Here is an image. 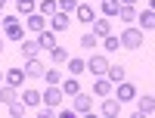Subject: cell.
<instances>
[{"mask_svg":"<svg viewBox=\"0 0 155 118\" xmlns=\"http://www.w3.org/2000/svg\"><path fill=\"white\" fill-rule=\"evenodd\" d=\"M12 99H19V87H12V84H0V103H3V106H9Z\"/></svg>","mask_w":155,"mask_h":118,"instance_id":"30bf717a","label":"cell"},{"mask_svg":"<svg viewBox=\"0 0 155 118\" xmlns=\"http://www.w3.org/2000/svg\"><path fill=\"white\" fill-rule=\"evenodd\" d=\"M3 6H6V0H0V9H3Z\"/></svg>","mask_w":155,"mask_h":118,"instance_id":"d590c367","label":"cell"},{"mask_svg":"<svg viewBox=\"0 0 155 118\" xmlns=\"http://www.w3.org/2000/svg\"><path fill=\"white\" fill-rule=\"evenodd\" d=\"M96 44H99V41H96V34H84V37H81V47H84V50H93Z\"/></svg>","mask_w":155,"mask_h":118,"instance_id":"d6a6232c","label":"cell"},{"mask_svg":"<svg viewBox=\"0 0 155 118\" xmlns=\"http://www.w3.org/2000/svg\"><path fill=\"white\" fill-rule=\"evenodd\" d=\"M134 96H137V87L127 81H118V103H130Z\"/></svg>","mask_w":155,"mask_h":118,"instance_id":"8fae6325","label":"cell"},{"mask_svg":"<svg viewBox=\"0 0 155 118\" xmlns=\"http://www.w3.org/2000/svg\"><path fill=\"white\" fill-rule=\"evenodd\" d=\"M118 6H121L118 0H102V16H109V19L118 16Z\"/></svg>","mask_w":155,"mask_h":118,"instance_id":"484cf974","label":"cell"},{"mask_svg":"<svg viewBox=\"0 0 155 118\" xmlns=\"http://www.w3.org/2000/svg\"><path fill=\"white\" fill-rule=\"evenodd\" d=\"M65 62H68V75H74V78L81 75V72H87V62H84V59H78V56H68Z\"/></svg>","mask_w":155,"mask_h":118,"instance_id":"ffe728a7","label":"cell"},{"mask_svg":"<svg viewBox=\"0 0 155 118\" xmlns=\"http://www.w3.org/2000/svg\"><path fill=\"white\" fill-rule=\"evenodd\" d=\"M41 103H44V106H53V109H56L59 103H62V87H59V84H47Z\"/></svg>","mask_w":155,"mask_h":118,"instance_id":"277c9868","label":"cell"},{"mask_svg":"<svg viewBox=\"0 0 155 118\" xmlns=\"http://www.w3.org/2000/svg\"><path fill=\"white\" fill-rule=\"evenodd\" d=\"M134 99H137V96H134ZM137 112H140V115H152V112H155V99H152V93H143V96L137 99Z\"/></svg>","mask_w":155,"mask_h":118,"instance_id":"9c48e42d","label":"cell"},{"mask_svg":"<svg viewBox=\"0 0 155 118\" xmlns=\"http://www.w3.org/2000/svg\"><path fill=\"white\" fill-rule=\"evenodd\" d=\"M41 78H44L47 84H59V81H62V72H56V69H44Z\"/></svg>","mask_w":155,"mask_h":118,"instance_id":"83f0119b","label":"cell"},{"mask_svg":"<svg viewBox=\"0 0 155 118\" xmlns=\"http://www.w3.org/2000/svg\"><path fill=\"white\" fill-rule=\"evenodd\" d=\"M19 50H22V56H25V59H28V56H37V53H41V47H37V41H25V37L19 41Z\"/></svg>","mask_w":155,"mask_h":118,"instance_id":"d6986e66","label":"cell"},{"mask_svg":"<svg viewBox=\"0 0 155 118\" xmlns=\"http://www.w3.org/2000/svg\"><path fill=\"white\" fill-rule=\"evenodd\" d=\"M118 3H127V6H137V0H118Z\"/></svg>","mask_w":155,"mask_h":118,"instance_id":"e575fe53","label":"cell"},{"mask_svg":"<svg viewBox=\"0 0 155 118\" xmlns=\"http://www.w3.org/2000/svg\"><path fill=\"white\" fill-rule=\"evenodd\" d=\"M0 53H3V41H0Z\"/></svg>","mask_w":155,"mask_h":118,"instance_id":"8d00e7d4","label":"cell"},{"mask_svg":"<svg viewBox=\"0 0 155 118\" xmlns=\"http://www.w3.org/2000/svg\"><path fill=\"white\" fill-rule=\"evenodd\" d=\"M137 16H140L137 6H127V3H121V6H118V19H121V22L130 25V22H137Z\"/></svg>","mask_w":155,"mask_h":118,"instance_id":"9a60e30c","label":"cell"},{"mask_svg":"<svg viewBox=\"0 0 155 118\" xmlns=\"http://www.w3.org/2000/svg\"><path fill=\"white\" fill-rule=\"evenodd\" d=\"M106 69H109V59L102 56V53H93V56L87 59V72H93L96 78H99V75H106Z\"/></svg>","mask_w":155,"mask_h":118,"instance_id":"8992f818","label":"cell"},{"mask_svg":"<svg viewBox=\"0 0 155 118\" xmlns=\"http://www.w3.org/2000/svg\"><path fill=\"white\" fill-rule=\"evenodd\" d=\"M140 19V25H143V31H152L155 28V12L152 9H143V16H137Z\"/></svg>","mask_w":155,"mask_h":118,"instance_id":"603a6c76","label":"cell"},{"mask_svg":"<svg viewBox=\"0 0 155 118\" xmlns=\"http://www.w3.org/2000/svg\"><path fill=\"white\" fill-rule=\"evenodd\" d=\"M78 90H81V84H78V78L71 75V78H65V81H62V93H68V96H74Z\"/></svg>","mask_w":155,"mask_h":118,"instance_id":"cb8c5ba5","label":"cell"},{"mask_svg":"<svg viewBox=\"0 0 155 118\" xmlns=\"http://www.w3.org/2000/svg\"><path fill=\"white\" fill-rule=\"evenodd\" d=\"M3 81L12 84V87H22V84H25V72H22V69H9V72L3 75Z\"/></svg>","mask_w":155,"mask_h":118,"instance_id":"e0dca14e","label":"cell"},{"mask_svg":"<svg viewBox=\"0 0 155 118\" xmlns=\"http://www.w3.org/2000/svg\"><path fill=\"white\" fill-rule=\"evenodd\" d=\"M37 47H41V50L56 47V31H37Z\"/></svg>","mask_w":155,"mask_h":118,"instance_id":"5bb4252c","label":"cell"},{"mask_svg":"<svg viewBox=\"0 0 155 118\" xmlns=\"http://www.w3.org/2000/svg\"><path fill=\"white\" fill-rule=\"evenodd\" d=\"M59 6H56V0H41V16H53Z\"/></svg>","mask_w":155,"mask_h":118,"instance_id":"4dcf8cb0","label":"cell"},{"mask_svg":"<svg viewBox=\"0 0 155 118\" xmlns=\"http://www.w3.org/2000/svg\"><path fill=\"white\" fill-rule=\"evenodd\" d=\"M71 109H74L78 115L93 112V96H90V93H81V90H78V93H74V103H71Z\"/></svg>","mask_w":155,"mask_h":118,"instance_id":"3957f363","label":"cell"},{"mask_svg":"<svg viewBox=\"0 0 155 118\" xmlns=\"http://www.w3.org/2000/svg\"><path fill=\"white\" fill-rule=\"evenodd\" d=\"M102 47H106L109 53H115V50L121 47V41H118V37H115V34H106V37H102Z\"/></svg>","mask_w":155,"mask_h":118,"instance_id":"f1b7e54d","label":"cell"},{"mask_svg":"<svg viewBox=\"0 0 155 118\" xmlns=\"http://www.w3.org/2000/svg\"><path fill=\"white\" fill-rule=\"evenodd\" d=\"M0 25H3V16H0Z\"/></svg>","mask_w":155,"mask_h":118,"instance_id":"f35d334b","label":"cell"},{"mask_svg":"<svg viewBox=\"0 0 155 118\" xmlns=\"http://www.w3.org/2000/svg\"><path fill=\"white\" fill-rule=\"evenodd\" d=\"M118 41H121V47H127V50H140V47H143V31H140V28H124Z\"/></svg>","mask_w":155,"mask_h":118,"instance_id":"7a4b0ae2","label":"cell"},{"mask_svg":"<svg viewBox=\"0 0 155 118\" xmlns=\"http://www.w3.org/2000/svg\"><path fill=\"white\" fill-rule=\"evenodd\" d=\"M53 112H56L53 106H44V109H41V118H53Z\"/></svg>","mask_w":155,"mask_h":118,"instance_id":"836d02e7","label":"cell"},{"mask_svg":"<svg viewBox=\"0 0 155 118\" xmlns=\"http://www.w3.org/2000/svg\"><path fill=\"white\" fill-rule=\"evenodd\" d=\"M90 25H93V34H96V37H106V34H112V22H109V19H93Z\"/></svg>","mask_w":155,"mask_h":118,"instance_id":"2e32d148","label":"cell"},{"mask_svg":"<svg viewBox=\"0 0 155 118\" xmlns=\"http://www.w3.org/2000/svg\"><path fill=\"white\" fill-rule=\"evenodd\" d=\"M25 25H28L31 31H44V25H47V19L41 16V12H28V22H25Z\"/></svg>","mask_w":155,"mask_h":118,"instance_id":"44dd1931","label":"cell"},{"mask_svg":"<svg viewBox=\"0 0 155 118\" xmlns=\"http://www.w3.org/2000/svg\"><path fill=\"white\" fill-rule=\"evenodd\" d=\"M3 34H6V41H22L25 37V25L19 22V16H3Z\"/></svg>","mask_w":155,"mask_h":118,"instance_id":"6da1fadb","label":"cell"},{"mask_svg":"<svg viewBox=\"0 0 155 118\" xmlns=\"http://www.w3.org/2000/svg\"><path fill=\"white\" fill-rule=\"evenodd\" d=\"M56 6H59L62 12H68V16H71V12H74V6H78V0H56Z\"/></svg>","mask_w":155,"mask_h":118,"instance_id":"1f68e13d","label":"cell"},{"mask_svg":"<svg viewBox=\"0 0 155 118\" xmlns=\"http://www.w3.org/2000/svg\"><path fill=\"white\" fill-rule=\"evenodd\" d=\"M9 115H12V118H22V115H25V103H22V99H12V103H9Z\"/></svg>","mask_w":155,"mask_h":118,"instance_id":"f546056e","label":"cell"},{"mask_svg":"<svg viewBox=\"0 0 155 118\" xmlns=\"http://www.w3.org/2000/svg\"><path fill=\"white\" fill-rule=\"evenodd\" d=\"M47 53H50V59H53L56 65H62V62L68 59V50H65V47H50Z\"/></svg>","mask_w":155,"mask_h":118,"instance_id":"7402d4cb","label":"cell"},{"mask_svg":"<svg viewBox=\"0 0 155 118\" xmlns=\"http://www.w3.org/2000/svg\"><path fill=\"white\" fill-rule=\"evenodd\" d=\"M74 16H78V22H84V25H90V22L96 19V9L90 6V3H78V6H74Z\"/></svg>","mask_w":155,"mask_h":118,"instance_id":"ba28073f","label":"cell"},{"mask_svg":"<svg viewBox=\"0 0 155 118\" xmlns=\"http://www.w3.org/2000/svg\"><path fill=\"white\" fill-rule=\"evenodd\" d=\"M93 93H96V96H109V93H112V81H109L106 75H99L96 81H93Z\"/></svg>","mask_w":155,"mask_h":118,"instance_id":"4fadbf2b","label":"cell"},{"mask_svg":"<svg viewBox=\"0 0 155 118\" xmlns=\"http://www.w3.org/2000/svg\"><path fill=\"white\" fill-rule=\"evenodd\" d=\"M22 103H25V106H41V90H25Z\"/></svg>","mask_w":155,"mask_h":118,"instance_id":"d4e9b609","label":"cell"},{"mask_svg":"<svg viewBox=\"0 0 155 118\" xmlns=\"http://www.w3.org/2000/svg\"><path fill=\"white\" fill-rule=\"evenodd\" d=\"M22 72H25V78H41V75H44V62L37 59V56H28Z\"/></svg>","mask_w":155,"mask_h":118,"instance_id":"52a82bcc","label":"cell"},{"mask_svg":"<svg viewBox=\"0 0 155 118\" xmlns=\"http://www.w3.org/2000/svg\"><path fill=\"white\" fill-rule=\"evenodd\" d=\"M0 84H3V72H0Z\"/></svg>","mask_w":155,"mask_h":118,"instance_id":"74e56055","label":"cell"},{"mask_svg":"<svg viewBox=\"0 0 155 118\" xmlns=\"http://www.w3.org/2000/svg\"><path fill=\"white\" fill-rule=\"evenodd\" d=\"M118 112H121V103H118V99H112V96H106V99H102V115L115 118Z\"/></svg>","mask_w":155,"mask_h":118,"instance_id":"ac0fdd59","label":"cell"},{"mask_svg":"<svg viewBox=\"0 0 155 118\" xmlns=\"http://www.w3.org/2000/svg\"><path fill=\"white\" fill-rule=\"evenodd\" d=\"M124 75H127V72H124V65H121V62H115V65L109 62V69H106V78H109L112 84H118V81H124Z\"/></svg>","mask_w":155,"mask_h":118,"instance_id":"7c38bea8","label":"cell"},{"mask_svg":"<svg viewBox=\"0 0 155 118\" xmlns=\"http://www.w3.org/2000/svg\"><path fill=\"white\" fill-rule=\"evenodd\" d=\"M34 6H37V0H16V9L22 12V16H28V12H34Z\"/></svg>","mask_w":155,"mask_h":118,"instance_id":"4316f807","label":"cell"},{"mask_svg":"<svg viewBox=\"0 0 155 118\" xmlns=\"http://www.w3.org/2000/svg\"><path fill=\"white\" fill-rule=\"evenodd\" d=\"M47 19H50V28L53 31H68V25H71V16L62 12V9H56L53 16H47Z\"/></svg>","mask_w":155,"mask_h":118,"instance_id":"5b68a950","label":"cell"}]
</instances>
